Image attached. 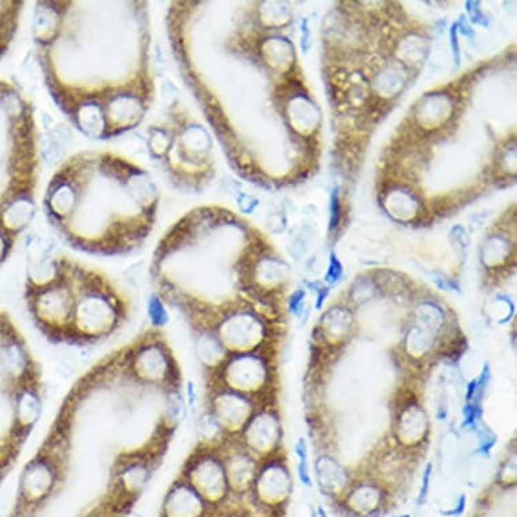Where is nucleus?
Here are the masks:
<instances>
[{"mask_svg":"<svg viewBox=\"0 0 517 517\" xmlns=\"http://www.w3.org/2000/svg\"><path fill=\"white\" fill-rule=\"evenodd\" d=\"M33 37L45 85L84 136L139 128L154 102L147 1H39Z\"/></svg>","mask_w":517,"mask_h":517,"instance_id":"1","label":"nucleus"},{"mask_svg":"<svg viewBox=\"0 0 517 517\" xmlns=\"http://www.w3.org/2000/svg\"><path fill=\"white\" fill-rule=\"evenodd\" d=\"M159 206L153 175L109 149L70 156L50 178L43 198L46 217L64 241L105 256L141 247L154 227Z\"/></svg>","mask_w":517,"mask_h":517,"instance_id":"2","label":"nucleus"},{"mask_svg":"<svg viewBox=\"0 0 517 517\" xmlns=\"http://www.w3.org/2000/svg\"><path fill=\"white\" fill-rule=\"evenodd\" d=\"M147 145L150 157L175 188L199 191L212 178L210 141L178 99L167 105L163 119L149 126Z\"/></svg>","mask_w":517,"mask_h":517,"instance_id":"3","label":"nucleus"},{"mask_svg":"<svg viewBox=\"0 0 517 517\" xmlns=\"http://www.w3.org/2000/svg\"><path fill=\"white\" fill-rule=\"evenodd\" d=\"M128 314V302L110 279L79 263L74 314L68 333L80 341L102 338L114 332Z\"/></svg>","mask_w":517,"mask_h":517,"instance_id":"4","label":"nucleus"},{"mask_svg":"<svg viewBox=\"0 0 517 517\" xmlns=\"http://www.w3.org/2000/svg\"><path fill=\"white\" fill-rule=\"evenodd\" d=\"M133 374L143 382L175 385V363L165 343L152 340L140 344L130 358Z\"/></svg>","mask_w":517,"mask_h":517,"instance_id":"5","label":"nucleus"},{"mask_svg":"<svg viewBox=\"0 0 517 517\" xmlns=\"http://www.w3.org/2000/svg\"><path fill=\"white\" fill-rule=\"evenodd\" d=\"M57 477L56 460L49 455H37L26 465L21 476L18 507L30 508L45 500L54 489Z\"/></svg>","mask_w":517,"mask_h":517,"instance_id":"6","label":"nucleus"},{"mask_svg":"<svg viewBox=\"0 0 517 517\" xmlns=\"http://www.w3.org/2000/svg\"><path fill=\"white\" fill-rule=\"evenodd\" d=\"M205 500L220 498L227 487V477L221 460L210 454L198 455L183 476Z\"/></svg>","mask_w":517,"mask_h":517,"instance_id":"7","label":"nucleus"},{"mask_svg":"<svg viewBox=\"0 0 517 517\" xmlns=\"http://www.w3.org/2000/svg\"><path fill=\"white\" fill-rule=\"evenodd\" d=\"M206 500L183 477L172 483L163 503L161 517H201Z\"/></svg>","mask_w":517,"mask_h":517,"instance_id":"8","label":"nucleus"},{"mask_svg":"<svg viewBox=\"0 0 517 517\" xmlns=\"http://www.w3.org/2000/svg\"><path fill=\"white\" fill-rule=\"evenodd\" d=\"M43 403L33 379L21 385L14 397V424L18 435L29 434L42 414Z\"/></svg>","mask_w":517,"mask_h":517,"instance_id":"9","label":"nucleus"},{"mask_svg":"<svg viewBox=\"0 0 517 517\" xmlns=\"http://www.w3.org/2000/svg\"><path fill=\"white\" fill-rule=\"evenodd\" d=\"M153 473V463L145 456H130L121 463L116 474V486L128 497H137L148 486Z\"/></svg>","mask_w":517,"mask_h":517,"instance_id":"10","label":"nucleus"},{"mask_svg":"<svg viewBox=\"0 0 517 517\" xmlns=\"http://www.w3.org/2000/svg\"><path fill=\"white\" fill-rule=\"evenodd\" d=\"M0 366L7 376L17 381H30L26 376H33L34 369L32 359L23 343L19 338L8 336L0 345Z\"/></svg>","mask_w":517,"mask_h":517,"instance_id":"11","label":"nucleus"},{"mask_svg":"<svg viewBox=\"0 0 517 517\" xmlns=\"http://www.w3.org/2000/svg\"><path fill=\"white\" fill-rule=\"evenodd\" d=\"M258 321L245 312L232 313L219 327V334L225 345L245 347L258 334Z\"/></svg>","mask_w":517,"mask_h":517,"instance_id":"12","label":"nucleus"},{"mask_svg":"<svg viewBox=\"0 0 517 517\" xmlns=\"http://www.w3.org/2000/svg\"><path fill=\"white\" fill-rule=\"evenodd\" d=\"M226 381L239 390H250L261 381L263 366L254 355H239L226 363Z\"/></svg>","mask_w":517,"mask_h":517,"instance_id":"13","label":"nucleus"},{"mask_svg":"<svg viewBox=\"0 0 517 517\" xmlns=\"http://www.w3.org/2000/svg\"><path fill=\"white\" fill-rule=\"evenodd\" d=\"M248 409L250 401L245 397L234 393H222L214 400L213 413L220 420L222 425H227L241 423Z\"/></svg>","mask_w":517,"mask_h":517,"instance_id":"14","label":"nucleus"},{"mask_svg":"<svg viewBox=\"0 0 517 517\" xmlns=\"http://www.w3.org/2000/svg\"><path fill=\"white\" fill-rule=\"evenodd\" d=\"M188 414L185 396L176 385L170 386L164 396L163 405V427L167 431H175Z\"/></svg>","mask_w":517,"mask_h":517,"instance_id":"15","label":"nucleus"},{"mask_svg":"<svg viewBox=\"0 0 517 517\" xmlns=\"http://www.w3.org/2000/svg\"><path fill=\"white\" fill-rule=\"evenodd\" d=\"M221 340L217 334L209 331H201L196 334L195 338V352L198 359L205 365V366H212L214 365L220 355H222Z\"/></svg>","mask_w":517,"mask_h":517,"instance_id":"16","label":"nucleus"},{"mask_svg":"<svg viewBox=\"0 0 517 517\" xmlns=\"http://www.w3.org/2000/svg\"><path fill=\"white\" fill-rule=\"evenodd\" d=\"M222 424L213 412H205L196 423V434L199 442L209 444L221 432Z\"/></svg>","mask_w":517,"mask_h":517,"instance_id":"17","label":"nucleus"},{"mask_svg":"<svg viewBox=\"0 0 517 517\" xmlns=\"http://www.w3.org/2000/svg\"><path fill=\"white\" fill-rule=\"evenodd\" d=\"M147 313H148L149 323L153 328L161 330L168 325L170 314L165 307V302L156 293L149 296Z\"/></svg>","mask_w":517,"mask_h":517,"instance_id":"18","label":"nucleus"},{"mask_svg":"<svg viewBox=\"0 0 517 517\" xmlns=\"http://www.w3.org/2000/svg\"><path fill=\"white\" fill-rule=\"evenodd\" d=\"M296 455L299 456V466H298V473H299V478L306 485V486H312V480L309 477V472H307V454H306V443L305 440L301 438L298 440V443L296 445Z\"/></svg>","mask_w":517,"mask_h":517,"instance_id":"19","label":"nucleus"},{"mask_svg":"<svg viewBox=\"0 0 517 517\" xmlns=\"http://www.w3.org/2000/svg\"><path fill=\"white\" fill-rule=\"evenodd\" d=\"M431 474H432V465H428L425 472H424V476H423V486H421V490H420V496H418V504L424 503L427 496H428V490H429V480H431Z\"/></svg>","mask_w":517,"mask_h":517,"instance_id":"20","label":"nucleus"},{"mask_svg":"<svg viewBox=\"0 0 517 517\" xmlns=\"http://www.w3.org/2000/svg\"><path fill=\"white\" fill-rule=\"evenodd\" d=\"M343 274V268H341V264L338 263V260L334 258L332 255L331 258V264H330V270H328V274H327V281L328 282H336Z\"/></svg>","mask_w":517,"mask_h":517,"instance_id":"21","label":"nucleus"},{"mask_svg":"<svg viewBox=\"0 0 517 517\" xmlns=\"http://www.w3.org/2000/svg\"><path fill=\"white\" fill-rule=\"evenodd\" d=\"M185 404L188 407V412H192L194 407H195V403H196V392H195V386H194V382L188 381L185 383Z\"/></svg>","mask_w":517,"mask_h":517,"instance_id":"22","label":"nucleus"},{"mask_svg":"<svg viewBox=\"0 0 517 517\" xmlns=\"http://www.w3.org/2000/svg\"><path fill=\"white\" fill-rule=\"evenodd\" d=\"M338 217H340V205H338L337 191H334L332 195V205H331V229L337 226Z\"/></svg>","mask_w":517,"mask_h":517,"instance_id":"23","label":"nucleus"},{"mask_svg":"<svg viewBox=\"0 0 517 517\" xmlns=\"http://www.w3.org/2000/svg\"><path fill=\"white\" fill-rule=\"evenodd\" d=\"M463 414H465V424L463 425L465 427L472 425L476 421V418H477V409H476V405L469 404L467 407H465Z\"/></svg>","mask_w":517,"mask_h":517,"instance_id":"24","label":"nucleus"},{"mask_svg":"<svg viewBox=\"0 0 517 517\" xmlns=\"http://www.w3.org/2000/svg\"><path fill=\"white\" fill-rule=\"evenodd\" d=\"M465 507H466V496H460L459 498V504H458V508L456 511H451V512H444V515L447 516H458V515H462L463 511H465Z\"/></svg>","mask_w":517,"mask_h":517,"instance_id":"25","label":"nucleus"},{"mask_svg":"<svg viewBox=\"0 0 517 517\" xmlns=\"http://www.w3.org/2000/svg\"><path fill=\"white\" fill-rule=\"evenodd\" d=\"M451 45H452V50H454V54H455V59H456V63H458L459 61V49H458V42H456V26L455 25L451 29Z\"/></svg>","mask_w":517,"mask_h":517,"instance_id":"26","label":"nucleus"},{"mask_svg":"<svg viewBox=\"0 0 517 517\" xmlns=\"http://www.w3.org/2000/svg\"><path fill=\"white\" fill-rule=\"evenodd\" d=\"M303 296H305L303 292H296V294L292 296V301H290V309H292L294 313L298 312V306H299L301 301L303 299Z\"/></svg>","mask_w":517,"mask_h":517,"instance_id":"27","label":"nucleus"},{"mask_svg":"<svg viewBox=\"0 0 517 517\" xmlns=\"http://www.w3.org/2000/svg\"><path fill=\"white\" fill-rule=\"evenodd\" d=\"M6 185V187H12V188H19V190H25V191H33V192H36V190H37V188H30V187H19V185Z\"/></svg>","mask_w":517,"mask_h":517,"instance_id":"28","label":"nucleus"},{"mask_svg":"<svg viewBox=\"0 0 517 517\" xmlns=\"http://www.w3.org/2000/svg\"><path fill=\"white\" fill-rule=\"evenodd\" d=\"M318 514H320V516L321 517H328L324 514V509H323V508H318Z\"/></svg>","mask_w":517,"mask_h":517,"instance_id":"29","label":"nucleus"},{"mask_svg":"<svg viewBox=\"0 0 517 517\" xmlns=\"http://www.w3.org/2000/svg\"><path fill=\"white\" fill-rule=\"evenodd\" d=\"M403 517H409V516H403Z\"/></svg>","mask_w":517,"mask_h":517,"instance_id":"30","label":"nucleus"},{"mask_svg":"<svg viewBox=\"0 0 517 517\" xmlns=\"http://www.w3.org/2000/svg\"><path fill=\"white\" fill-rule=\"evenodd\" d=\"M0 517H1V515H0Z\"/></svg>","mask_w":517,"mask_h":517,"instance_id":"31","label":"nucleus"}]
</instances>
